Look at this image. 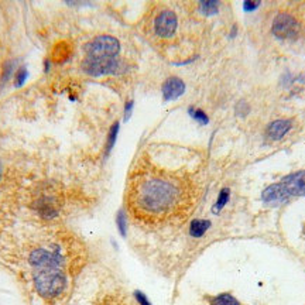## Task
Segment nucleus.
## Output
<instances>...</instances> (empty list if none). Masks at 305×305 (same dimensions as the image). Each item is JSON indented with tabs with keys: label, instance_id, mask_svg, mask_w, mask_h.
I'll return each instance as SVG.
<instances>
[{
	"label": "nucleus",
	"instance_id": "obj_1",
	"mask_svg": "<svg viewBox=\"0 0 305 305\" xmlns=\"http://www.w3.org/2000/svg\"><path fill=\"white\" fill-rule=\"evenodd\" d=\"M194 190L185 177L141 161L127 185V209L134 218L150 225L183 216L192 205Z\"/></svg>",
	"mask_w": 305,
	"mask_h": 305
},
{
	"label": "nucleus",
	"instance_id": "obj_2",
	"mask_svg": "<svg viewBox=\"0 0 305 305\" xmlns=\"http://www.w3.org/2000/svg\"><path fill=\"white\" fill-rule=\"evenodd\" d=\"M33 281L37 294L47 301L61 297L68 286V279L62 267L33 269Z\"/></svg>",
	"mask_w": 305,
	"mask_h": 305
},
{
	"label": "nucleus",
	"instance_id": "obj_3",
	"mask_svg": "<svg viewBox=\"0 0 305 305\" xmlns=\"http://www.w3.org/2000/svg\"><path fill=\"white\" fill-rule=\"evenodd\" d=\"M82 71L91 77H103V75H119L124 72V64L119 58H89L85 57L81 64Z\"/></svg>",
	"mask_w": 305,
	"mask_h": 305
},
{
	"label": "nucleus",
	"instance_id": "obj_4",
	"mask_svg": "<svg viewBox=\"0 0 305 305\" xmlns=\"http://www.w3.org/2000/svg\"><path fill=\"white\" fill-rule=\"evenodd\" d=\"M120 53V43L113 35H98L87 45L89 58H114Z\"/></svg>",
	"mask_w": 305,
	"mask_h": 305
},
{
	"label": "nucleus",
	"instance_id": "obj_5",
	"mask_svg": "<svg viewBox=\"0 0 305 305\" xmlns=\"http://www.w3.org/2000/svg\"><path fill=\"white\" fill-rule=\"evenodd\" d=\"M271 31L276 37L283 38V40L296 38L300 33V23L297 21L294 16H291L288 13H280L273 21Z\"/></svg>",
	"mask_w": 305,
	"mask_h": 305
},
{
	"label": "nucleus",
	"instance_id": "obj_6",
	"mask_svg": "<svg viewBox=\"0 0 305 305\" xmlns=\"http://www.w3.org/2000/svg\"><path fill=\"white\" fill-rule=\"evenodd\" d=\"M178 27V18L173 10L164 9L154 18V33L160 38H170L175 34Z\"/></svg>",
	"mask_w": 305,
	"mask_h": 305
},
{
	"label": "nucleus",
	"instance_id": "obj_7",
	"mask_svg": "<svg viewBox=\"0 0 305 305\" xmlns=\"http://www.w3.org/2000/svg\"><path fill=\"white\" fill-rule=\"evenodd\" d=\"M281 183L290 197H305V170L284 177Z\"/></svg>",
	"mask_w": 305,
	"mask_h": 305
},
{
	"label": "nucleus",
	"instance_id": "obj_8",
	"mask_svg": "<svg viewBox=\"0 0 305 305\" xmlns=\"http://www.w3.org/2000/svg\"><path fill=\"white\" fill-rule=\"evenodd\" d=\"M290 198L287 190L284 188L283 183L271 184L262 192V200L264 203L269 205H280L284 203Z\"/></svg>",
	"mask_w": 305,
	"mask_h": 305
},
{
	"label": "nucleus",
	"instance_id": "obj_9",
	"mask_svg": "<svg viewBox=\"0 0 305 305\" xmlns=\"http://www.w3.org/2000/svg\"><path fill=\"white\" fill-rule=\"evenodd\" d=\"M161 92H163V99L166 102H171V101H175L180 96L184 95L185 84H184L183 79L177 78V77H171V78H168L163 84Z\"/></svg>",
	"mask_w": 305,
	"mask_h": 305
},
{
	"label": "nucleus",
	"instance_id": "obj_10",
	"mask_svg": "<svg viewBox=\"0 0 305 305\" xmlns=\"http://www.w3.org/2000/svg\"><path fill=\"white\" fill-rule=\"evenodd\" d=\"M293 124H291V120H276L269 124L267 127V136L270 137L271 140H280L283 139L288 131L291 130Z\"/></svg>",
	"mask_w": 305,
	"mask_h": 305
},
{
	"label": "nucleus",
	"instance_id": "obj_11",
	"mask_svg": "<svg viewBox=\"0 0 305 305\" xmlns=\"http://www.w3.org/2000/svg\"><path fill=\"white\" fill-rule=\"evenodd\" d=\"M35 210L43 219H54L58 216V209L51 200L43 198L35 203Z\"/></svg>",
	"mask_w": 305,
	"mask_h": 305
},
{
	"label": "nucleus",
	"instance_id": "obj_12",
	"mask_svg": "<svg viewBox=\"0 0 305 305\" xmlns=\"http://www.w3.org/2000/svg\"><path fill=\"white\" fill-rule=\"evenodd\" d=\"M210 227V220L208 219H194L190 223V236L194 239H200L205 235Z\"/></svg>",
	"mask_w": 305,
	"mask_h": 305
},
{
	"label": "nucleus",
	"instance_id": "obj_13",
	"mask_svg": "<svg viewBox=\"0 0 305 305\" xmlns=\"http://www.w3.org/2000/svg\"><path fill=\"white\" fill-rule=\"evenodd\" d=\"M71 48L67 43H61L55 45L53 51V61L55 62H64L70 58Z\"/></svg>",
	"mask_w": 305,
	"mask_h": 305
},
{
	"label": "nucleus",
	"instance_id": "obj_14",
	"mask_svg": "<svg viewBox=\"0 0 305 305\" xmlns=\"http://www.w3.org/2000/svg\"><path fill=\"white\" fill-rule=\"evenodd\" d=\"M16 68H17V62L14 60H9L6 61V64L3 65V71H1V85L7 84L10 81V78L13 77V74H16Z\"/></svg>",
	"mask_w": 305,
	"mask_h": 305
},
{
	"label": "nucleus",
	"instance_id": "obj_15",
	"mask_svg": "<svg viewBox=\"0 0 305 305\" xmlns=\"http://www.w3.org/2000/svg\"><path fill=\"white\" fill-rule=\"evenodd\" d=\"M117 133H119V123H114L113 126L110 127V130H109V134H107V141H106L105 146V157H107L110 154V151L113 150L114 143H116V139H117Z\"/></svg>",
	"mask_w": 305,
	"mask_h": 305
},
{
	"label": "nucleus",
	"instance_id": "obj_16",
	"mask_svg": "<svg viewBox=\"0 0 305 305\" xmlns=\"http://www.w3.org/2000/svg\"><path fill=\"white\" fill-rule=\"evenodd\" d=\"M210 305H240V303L232 294L223 293V294L213 297L210 301Z\"/></svg>",
	"mask_w": 305,
	"mask_h": 305
},
{
	"label": "nucleus",
	"instance_id": "obj_17",
	"mask_svg": "<svg viewBox=\"0 0 305 305\" xmlns=\"http://www.w3.org/2000/svg\"><path fill=\"white\" fill-rule=\"evenodd\" d=\"M229 200H230V191H229V188H223L222 191L219 192L218 200L215 202V205H213L212 210H213L215 213L220 212V210L226 206V203L229 202Z\"/></svg>",
	"mask_w": 305,
	"mask_h": 305
},
{
	"label": "nucleus",
	"instance_id": "obj_18",
	"mask_svg": "<svg viewBox=\"0 0 305 305\" xmlns=\"http://www.w3.org/2000/svg\"><path fill=\"white\" fill-rule=\"evenodd\" d=\"M219 9V1H215V0H208V1H201L200 3V10L206 14V16H210V14H216Z\"/></svg>",
	"mask_w": 305,
	"mask_h": 305
},
{
	"label": "nucleus",
	"instance_id": "obj_19",
	"mask_svg": "<svg viewBox=\"0 0 305 305\" xmlns=\"http://www.w3.org/2000/svg\"><path fill=\"white\" fill-rule=\"evenodd\" d=\"M27 78H28V70L27 67H18L16 74H14V88H21L26 84Z\"/></svg>",
	"mask_w": 305,
	"mask_h": 305
},
{
	"label": "nucleus",
	"instance_id": "obj_20",
	"mask_svg": "<svg viewBox=\"0 0 305 305\" xmlns=\"http://www.w3.org/2000/svg\"><path fill=\"white\" fill-rule=\"evenodd\" d=\"M116 225H117L119 233L123 237H126V235H127V220H126V215H124L123 210H119L117 215H116Z\"/></svg>",
	"mask_w": 305,
	"mask_h": 305
},
{
	"label": "nucleus",
	"instance_id": "obj_21",
	"mask_svg": "<svg viewBox=\"0 0 305 305\" xmlns=\"http://www.w3.org/2000/svg\"><path fill=\"white\" fill-rule=\"evenodd\" d=\"M188 112H190V114H191L192 119H194L195 122L200 123V124H208V122H209V119H208L206 113H205L203 110H201V109H194V107H190V109H188Z\"/></svg>",
	"mask_w": 305,
	"mask_h": 305
},
{
	"label": "nucleus",
	"instance_id": "obj_22",
	"mask_svg": "<svg viewBox=\"0 0 305 305\" xmlns=\"http://www.w3.org/2000/svg\"><path fill=\"white\" fill-rule=\"evenodd\" d=\"M134 298H136V301H137L139 305H151L147 296L144 293H141V291H134Z\"/></svg>",
	"mask_w": 305,
	"mask_h": 305
},
{
	"label": "nucleus",
	"instance_id": "obj_23",
	"mask_svg": "<svg viewBox=\"0 0 305 305\" xmlns=\"http://www.w3.org/2000/svg\"><path fill=\"white\" fill-rule=\"evenodd\" d=\"M260 6V1H244L243 9L244 11H253Z\"/></svg>",
	"mask_w": 305,
	"mask_h": 305
},
{
	"label": "nucleus",
	"instance_id": "obj_24",
	"mask_svg": "<svg viewBox=\"0 0 305 305\" xmlns=\"http://www.w3.org/2000/svg\"><path fill=\"white\" fill-rule=\"evenodd\" d=\"M133 106H134V102L133 101H127V103L124 106V120H129V117L131 116V112H133Z\"/></svg>",
	"mask_w": 305,
	"mask_h": 305
},
{
	"label": "nucleus",
	"instance_id": "obj_25",
	"mask_svg": "<svg viewBox=\"0 0 305 305\" xmlns=\"http://www.w3.org/2000/svg\"><path fill=\"white\" fill-rule=\"evenodd\" d=\"M44 67H45V72H48V71L51 70V61H50V60H45V61H44Z\"/></svg>",
	"mask_w": 305,
	"mask_h": 305
},
{
	"label": "nucleus",
	"instance_id": "obj_26",
	"mask_svg": "<svg viewBox=\"0 0 305 305\" xmlns=\"http://www.w3.org/2000/svg\"><path fill=\"white\" fill-rule=\"evenodd\" d=\"M0 180H1V168H0Z\"/></svg>",
	"mask_w": 305,
	"mask_h": 305
}]
</instances>
